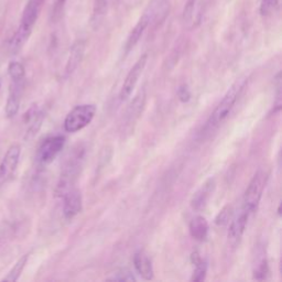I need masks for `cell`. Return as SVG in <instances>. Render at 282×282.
I'll return each mask as SVG.
<instances>
[{
	"instance_id": "obj_1",
	"label": "cell",
	"mask_w": 282,
	"mask_h": 282,
	"mask_svg": "<svg viewBox=\"0 0 282 282\" xmlns=\"http://www.w3.org/2000/svg\"><path fill=\"white\" fill-rule=\"evenodd\" d=\"M45 2L46 0H29L25 7L19 28L10 43V50L13 54L17 53L25 46V43L31 35Z\"/></svg>"
},
{
	"instance_id": "obj_2",
	"label": "cell",
	"mask_w": 282,
	"mask_h": 282,
	"mask_svg": "<svg viewBox=\"0 0 282 282\" xmlns=\"http://www.w3.org/2000/svg\"><path fill=\"white\" fill-rule=\"evenodd\" d=\"M84 155L85 149L83 147H77L74 153L68 159L67 162H65L61 173L60 182L57 184V193H59V195L63 197L65 193L74 189L73 185L76 182L83 167Z\"/></svg>"
},
{
	"instance_id": "obj_3",
	"label": "cell",
	"mask_w": 282,
	"mask_h": 282,
	"mask_svg": "<svg viewBox=\"0 0 282 282\" xmlns=\"http://www.w3.org/2000/svg\"><path fill=\"white\" fill-rule=\"evenodd\" d=\"M245 86H246V81L245 79H242V81L236 82L227 91L225 96L223 97L220 104L216 106L213 114L211 115V117H209L207 121V127L209 129H214L216 127H219L222 122L228 117L231 110H233L237 102L238 97L241 96V93L244 90Z\"/></svg>"
},
{
	"instance_id": "obj_4",
	"label": "cell",
	"mask_w": 282,
	"mask_h": 282,
	"mask_svg": "<svg viewBox=\"0 0 282 282\" xmlns=\"http://www.w3.org/2000/svg\"><path fill=\"white\" fill-rule=\"evenodd\" d=\"M96 115V106L93 104L78 105L72 110L64 120V129L68 133H77L88 127Z\"/></svg>"
},
{
	"instance_id": "obj_5",
	"label": "cell",
	"mask_w": 282,
	"mask_h": 282,
	"mask_svg": "<svg viewBox=\"0 0 282 282\" xmlns=\"http://www.w3.org/2000/svg\"><path fill=\"white\" fill-rule=\"evenodd\" d=\"M266 173L262 170L258 171L254 176V178L251 179L247 190L245 192L243 200V208L249 214L254 213L259 205V202L262 200L263 192L266 186Z\"/></svg>"
},
{
	"instance_id": "obj_6",
	"label": "cell",
	"mask_w": 282,
	"mask_h": 282,
	"mask_svg": "<svg viewBox=\"0 0 282 282\" xmlns=\"http://www.w3.org/2000/svg\"><path fill=\"white\" fill-rule=\"evenodd\" d=\"M147 61H148V54L141 55L139 57V60L135 63L132 70L129 71V73L127 74L119 93V98L121 102H125V100H127L130 97V95H132V93L135 90L137 83L139 81V77L141 76L144 68H146Z\"/></svg>"
},
{
	"instance_id": "obj_7",
	"label": "cell",
	"mask_w": 282,
	"mask_h": 282,
	"mask_svg": "<svg viewBox=\"0 0 282 282\" xmlns=\"http://www.w3.org/2000/svg\"><path fill=\"white\" fill-rule=\"evenodd\" d=\"M65 144V137L55 136L47 139L39 150V161L42 164L51 163L59 155Z\"/></svg>"
},
{
	"instance_id": "obj_8",
	"label": "cell",
	"mask_w": 282,
	"mask_h": 282,
	"mask_svg": "<svg viewBox=\"0 0 282 282\" xmlns=\"http://www.w3.org/2000/svg\"><path fill=\"white\" fill-rule=\"evenodd\" d=\"M64 204H63V214L67 220L74 219L77 214L81 213L83 203L81 192L76 189H72L68 193L63 195Z\"/></svg>"
},
{
	"instance_id": "obj_9",
	"label": "cell",
	"mask_w": 282,
	"mask_h": 282,
	"mask_svg": "<svg viewBox=\"0 0 282 282\" xmlns=\"http://www.w3.org/2000/svg\"><path fill=\"white\" fill-rule=\"evenodd\" d=\"M20 153L21 149L18 144H13L7 151L2 163H0V180L4 181L7 178H9L14 172V170L17 169Z\"/></svg>"
},
{
	"instance_id": "obj_10",
	"label": "cell",
	"mask_w": 282,
	"mask_h": 282,
	"mask_svg": "<svg viewBox=\"0 0 282 282\" xmlns=\"http://www.w3.org/2000/svg\"><path fill=\"white\" fill-rule=\"evenodd\" d=\"M249 215L250 214L247 211H245L244 208H242L241 213L231 221L228 229V241L233 246H236L242 240L246 226H247Z\"/></svg>"
},
{
	"instance_id": "obj_11",
	"label": "cell",
	"mask_w": 282,
	"mask_h": 282,
	"mask_svg": "<svg viewBox=\"0 0 282 282\" xmlns=\"http://www.w3.org/2000/svg\"><path fill=\"white\" fill-rule=\"evenodd\" d=\"M84 52L85 41L82 39L76 40L70 50V55L67 62V67H65V73H67V75H71L78 68V65L81 64L83 60Z\"/></svg>"
},
{
	"instance_id": "obj_12",
	"label": "cell",
	"mask_w": 282,
	"mask_h": 282,
	"mask_svg": "<svg viewBox=\"0 0 282 282\" xmlns=\"http://www.w3.org/2000/svg\"><path fill=\"white\" fill-rule=\"evenodd\" d=\"M150 24V18L148 14L144 12L143 16L140 18V20L137 23V25L135 26V28L132 30V32H130L129 37L126 41V45H125V51L126 53L130 52L132 50L136 47L137 43L139 42V40L141 39L142 34L144 33V31H146V29L148 28Z\"/></svg>"
},
{
	"instance_id": "obj_13",
	"label": "cell",
	"mask_w": 282,
	"mask_h": 282,
	"mask_svg": "<svg viewBox=\"0 0 282 282\" xmlns=\"http://www.w3.org/2000/svg\"><path fill=\"white\" fill-rule=\"evenodd\" d=\"M215 187V182L214 180H208L207 182L203 184V186L194 194V197L192 199V207L194 209H198V211H201V209H204L205 206L207 205V202L211 198V195L214 191Z\"/></svg>"
},
{
	"instance_id": "obj_14",
	"label": "cell",
	"mask_w": 282,
	"mask_h": 282,
	"mask_svg": "<svg viewBox=\"0 0 282 282\" xmlns=\"http://www.w3.org/2000/svg\"><path fill=\"white\" fill-rule=\"evenodd\" d=\"M135 268L144 280H151L154 278V266L151 259L143 251L137 252L134 258Z\"/></svg>"
},
{
	"instance_id": "obj_15",
	"label": "cell",
	"mask_w": 282,
	"mask_h": 282,
	"mask_svg": "<svg viewBox=\"0 0 282 282\" xmlns=\"http://www.w3.org/2000/svg\"><path fill=\"white\" fill-rule=\"evenodd\" d=\"M21 100V83L13 82L10 89L9 97L6 104V115L8 118H12L19 112Z\"/></svg>"
},
{
	"instance_id": "obj_16",
	"label": "cell",
	"mask_w": 282,
	"mask_h": 282,
	"mask_svg": "<svg viewBox=\"0 0 282 282\" xmlns=\"http://www.w3.org/2000/svg\"><path fill=\"white\" fill-rule=\"evenodd\" d=\"M170 5L168 0H155V2L149 6L146 13L150 18L151 21L160 23L169 14Z\"/></svg>"
},
{
	"instance_id": "obj_17",
	"label": "cell",
	"mask_w": 282,
	"mask_h": 282,
	"mask_svg": "<svg viewBox=\"0 0 282 282\" xmlns=\"http://www.w3.org/2000/svg\"><path fill=\"white\" fill-rule=\"evenodd\" d=\"M190 234L195 241L203 242L208 235V223L203 216H197L190 223Z\"/></svg>"
},
{
	"instance_id": "obj_18",
	"label": "cell",
	"mask_w": 282,
	"mask_h": 282,
	"mask_svg": "<svg viewBox=\"0 0 282 282\" xmlns=\"http://www.w3.org/2000/svg\"><path fill=\"white\" fill-rule=\"evenodd\" d=\"M192 259H193V263L195 265V269L193 271L192 280L198 281V282L205 280L206 272H207L206 262H204V260L200 257L198 252H194V254L192 255Z\"/></svg>"
},
{
	"instance_id": "obj_19",
	"label": "cell",
	"mask_w": 282,
	"mask_h": 282,
	"mask_svg": "<svg viewBox=\"0 0 282 282\" xmlns=\"http://www.w3.org/2000/svg\"><path fill=\"white\" fill-rule=\"evenodd\" d=\"M107 11V2L106 0H95L94 4V10L92 16V25L94 27H98L102 23Z\"/></svg>"
},
{
	"instance_id": "obj_20",
	"label": "cell",
	"mask_w": 282,
	"mask_h": 282,
	"mask_svg": "<svg viewBox=\"0 0 282 282\" xmlns=\"http://www.w3.org/2000/svg\"><path fill=\"white\" fill-rule=\"evenodd\" d=\"M28 258H29V255H25L21 257L18 262L16 263V265L13 266V268L9 271L8 276L4 278V281H8V282H14L17 281L20 277V274L23 273L25 267L27 265V262H28Z\"/></svg>"
},
{
	"instance_id": "obj_21",
	"label": "cell",
	"mask_w": 282,
	"mask_h": 282,
	"mask_svg": "<svg viewBox=\"0 0 282 282\" xmlns=\"http://www.w3.org/2000/svg\"><path fill=\"white\" fill-rule=\"evenodd\" d=\"M8 72L12 82H16V83L23 82V79L25 77V67L20 62H17V61L11 62L8 67Z\"/></svg>"
},
{
	"instance_id": "obj_22",
	"label": "cell",
	"mask_w": 282,
	"mask_h": 282,
	"mask_svg": "<svg viewBox=\"0 0 282 282\" xmlns=\"http://www.w3.org/2000/svg\"><path fill=\"white\" fill-rule=\"evenodd\" d=\"M43 118H45V116H43L42 113H38L34 116V118L31 122V126H30V128H29L28 133H27V138H32V137H34L38 134V132L42 126Z\"/></svg>"
},
{
	"instance_id": "obj_23",
	"label": "cell",
	"mask_w": 282,
	"mask_h": 282,
	"mask_svg": "<svg viewBox=\"0 0 282 282\" xmlns=\"http://www.w3.org/2000/svg\"><path fill=\"white\" fill-rule=\"evenodd\" d=\"M279 5V0H262L260 2V13L263 16H269Z\"/></svg>"
},
{
	"instance_id": "obj_24",
	"label": "cell",
	"mask_w": 282,
	"mask_h": 282,
	"mask_svg": "<svg viewBox=\"0 0 282 282\" xmlns=\"http://www.w3.org/2000/svg\"><path fill=\"white\" fill-rule=\"evenodd\" d=\"M107 280L112 281H136V278L133 272L128 269H120L114 273L113 277H110Z\"/></svg>"
},
{
	"instance_id": "obj_25",
	"label": "cell",
	"mask_w": 282,
	"mask_h": 282,
	"mask_svg": "<svg viewBox=\"0 0 282 282\" xmlns=\"http://www.w3.org/2000/svg\"><path fill=\"white\" fill-rule=\"evenodd\" d=\"M267 273H268V265H267V260L262 259L256 266L255 278L257 280H264V279H266Z\"/></svg>"
},
{
	"instance_id": "obj_26",
	"label": "cell",
	"mask_w": 282,
	"mask_h": 282,
	"mask_svg": "<svg viewBox=\"0 0 282 282\" xmlns=\"http://www.w3.org/2000/svg\"><path fill=\"white\" fill-rule=\"evenodd\" d=\"M230 215H231V207L229 206L224 207L215 220L216 224H218V225H225V224L228 223Z\"/></svg>"
},
{
	"instance_id": "obj_27",
	"label": "cell",
	"mask_w": 282,
	"mask_h": 282,
	"mask_svg": "<svg viewBox=\"0 0 282 282\" xmlns=\"http://www.w3.org/2000/svg\"><path fill=\"white\" fill-rule=\"evenodd\" d=\"M178 95H179V98H180L181 102H183V103L189 102L190 98H191L190 90H189V88H187L186 85L180 86V89L178 91Z\"/></svg>"
},
{
	"instance_id": "obj_28",
	"label": "cell",
	"mask_w": 282,
	"mask_h": 282,
	"mask_svg": "<svg viewBox=\"0 0 282 282\" xmlns=\"http://www.w3.org/2000/svg\"><path fill=\"white\" fill-rule=\"evenodd\" d=\"M64 3H65V0H57L56 6H55V10H60L63 7Z\"/></svg>"
},
{
	"instance_id": "obj_29",
	"label": "cell",
	"mask_w": 282,
	"mask_h": 282,
	"mask_svg": "<svg viewBox=\"0 0 282 282\" xmlns=\"http://www.w3.org/2000/svg\"><path fill=\"white\" fill-rule=\"evenodd\" d=\"M4 238H5V235L3 231H0V248H2V245H3V241H4Z\"/></svg>"
}]
</instances>
